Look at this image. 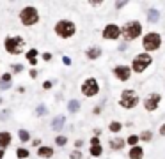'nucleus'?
Segmentation results:
<instances>
[{
	"instance_id": "obj_1",
	"label": "nucleus",
	"mask_w": 165,
	"mask_h": 159,
	"mask_svg": "<svg viewBox=\"0 0 165 159\" xmlns=\"http://www.w3.org/2000/svg\"><path fill=\"white\" fill-rule=\"evenodd\" d=\"M55 32H57V36H59V37L68 39V37H71L75 32H76V27H75L73 21L60 20L57 25H55Z\"/></svg>"
},
{
	"instance_id": "obj_2",
	"label": "nucleus",
	"mask_w": 165,
	"mask_h": 159,
	"mask_svg": "<svg viewBox=\"0 0 165 159\" xmlns=\"http://www.w3.org/2000/svg\"><path fill=\"white\" fill-rule=\"evenodd\" d=\"M140 32H142V27H140V23H139V21H128V23L124 25V30H123L124 39H126V41L137 39V37L140 36Z\"/></svg>"
},
{
	"instance_id": "obj_3",
	"label": "nucleus",
	"mask_w": 165,
	"mask_h": 159,
	"mask_svg": "<svg viewBox=\"0 0 165 159\" xmlns=\"http://www.w3.org/2000/svg\"><path fill=\"white\" fill-rule=\"evenodd\" d=\"M20 20H21V23L23 25H34V23H37V20H39V14H37V11L34 9V7H25L21 13H20Z\"/></svg>"
},
{
	"instance_id": "obj_4",
	"label": "nucleus",
	"mask_w": 165,
	"mask_h": 159,
	"mask_svg": "<svg viewBox=\"0 0 165 159\" xmlns=\"http://www.w3.org/2000/svg\"><path fill=\"white\" fill-rule=\"evenodd\" d=\"M142 44H144V48H146L147 51H154V50H158V48H160V44H162V37H160V34L151 32V34H147L146 37H144Z\"/></svg>"
},
{
	"instance_id": "obj_5",
	"label": "nucleus",
	"mask_w": 165,
	"mask_h": 159,
	"mask_svg": "<svg viewBox=\"0 0 165 159\" xmlns=\"http://www.w3.org/2000/svg\"><path fill=\"white\" fill-rule=\"evenodd\" d=\"M23 46H25V41L21 39V37H7L5 39V50L9 53H13V55L20 53L23 50Z\"/></svg>"
},
{
	"instance_id": "obj_6",
	"label": "nucleus",
	"mask_w": 165,
	"mask_h": 159,
	"mask_svg": "<svg viewBox=\"0 0 165 159\" xmlns=\"http://www.w3.org/2000/svg\"><path fill=\"white\" fill-rule=\"evenodd\" d=\"M137 103H139V97H137V94H135L133 90H124V92L121 94L119 104H121L123 108H133V106H137Z\"/></svg>"
},
{
	"instance_id": "obj_7",
	"label": "nucleus",
	"mask_w": 165,
	"mask_h": 159,
	"mask_svg": "<svg viewBox=\"0 0 165 159\" xmlns=\"http://www.w3.org/2000/svg\"><path fill=\"white\" fill-rule=\"evenodd\" d=\"M153 62V59L149 57V55H146V53H140L137 59L133 60V71L135 73H142L144 69H147V65Z\"/></svg>"
},
{
	"instance_id": "obj_8",
	"label": "nucleus",
	"mask_w": 165,
	"mask_h": 159,
	"mask_svg": "<svg viewBox=\"0 0 165 159\" xmlns=\"http://www.w3.org/2000/svg\"><path fill=\"white\" fill-rule=\"evenodd\" d=\"M82 92H84V96H87V97H92V96H96L98 92H99V87H98V81L96 80H85L84 81V85H82Z\"/></svg>"
},
{
	"instance_id": "obj_9",
	"label": "nucleus",
	"mask_w": 165,
	"mask_h": 159,
	"mask_svg": "<svg viewBox=\"0 0 165 159\" xmlns=\"http://www.w3.org/2000/svg\"><path fill=\"white\" fill-rule=\"evenodd\" d=\"M160 101H162V96H160V94H151V96L144 101V106H146L147 111H154V110L158 108Z\"/></svg>"
},
{
	"instance_id": "obj_10",
	"label": "nucleus",
	"mask_w": 165,
	"mask_h": 159,
	"mask_svg": "<svg viewBox=\"0 0 165 159\" xmlns=\"http://www.w3.org/2000/svg\"><path fill=\"white\" fill-rule=\"evenodd\" d=\"M121 36V30H119V27L117 25H107L105 27V30H103V37L105 39H117Z\"/></svg>"
},
{
	"instance_id": "obj_11",
	"label": "nucleus",
	"mask_w": 165,
	"mask_h": 159,
	"mask_svg": "<svg viewBox=\"0 0 165 159\" xmlns=\"http://www.w3.org/2000/svg\"><path fill=\"white\" fill-rule=\"evenodd\" d=\"M114 73H115V76L119 80H123V81H126L130 78V74H131V69L126 67V65H117L115 69H114Z\"/></svg>"
},
{
	"instance_id": "obj_12",
	"label": "nucleus",
	"mask_w": 165,
	"mask_h": 159,
	"mask_svg": "<svg viewBox=\"0 0 165 159\" xmlns=\"http://www.w3.org/2000/svg\"><path fill=\"white\" fill-rule=\"evenodd\" d=\"M124 143H126V140L112 138V140H110V149H114V150H121V149L124 147Z\"/></svg>"
},
{
	"instance_id": "obj_13",
	"label": "nucleus",
	"mask_w": 165,
	"mask_h": 159,
	"mask_svg": "<svg viewBox=\"0 0 165 159\" xmlns=\"http://www.w3.org/2000/svg\"><path fill=\"white\" fill-rule=\"evenodd\" d=\"M144 156V150L140 149V147H131V150H130V159H142Z\"/></svg>"
},
{
	"instance_id": "obj_14",
	"label": "nucleus",
	"mask_w": 165,
	"mask_h": 159,
	"mask_svg": "<svg viewBox=\"0 0 165 159\" xmlns=\"http://www.w3.org/2000/svg\"><path fill=\"white\" fill-rule=\"evenodd\" d=\"M11 143V133H0V149H5Z\"/></svg>"
},
{
	"instance_id": "obj_15",
	"label": "nucleus",
	"mask_w": 165,
	"mask_h": 159,
	"mask_svg": "<svg viewBox=\"0 0 165 159\" xmlns=\"http://www.w3.org/2000/svg\"><path fill=\"white\" fill-rule=\"evenodd\" d=\"M37 154H39L41 158H52V156H53V149H52V147H41V149L37 150Z\"/></svg>"
},
{
	"instance_id": "obj_16",
	"label": "nucleus",
	"mask_w": 165,
	"mask_h": 159,
	"mask_svg": "<svg viewBox=\"0 0 165 159\" xmlns=\"http://www.w3.org/2000/svg\"><path fill=\"white\" fill-rule=\"evenodd\" d=\"M9 87H11V74L4 73L0 78V88H9Z\"/></svg>"
},
{
	"instance_id": "obj_17",
	"label": "nucleus",
	"mask_w": 165,
	"mask_h": 159,
	"mask_svg": "<svg viewBox=\"0 0 165 159\" xmlns=\"http://www.w3.org/2000/svg\"><path fill=\"white\" fill-rule=\"evenodd\" d=\"M64 122H66V119H64L62 115H59V117H55V119H53V122H52V127H53L55 131H59V129H62Z\"/></svg>"
},
{
	"instance_id": "obj_18",
	"label": "nucleus",
	"mask_w": 165,
	"mask_h": 159,
	"mask_svg": "<svg viewBox=\"0 0 165 159\" xmlns=\"http://www.w3.org/2000/svg\"><path fill=\"white\" fill-rule=\"evenodd\" d=\"M158 20H160V13H158L156 9H151V11H147V21H151V23H156Z\"/></svg>"
},
{
	"instance_id": "obj_19",
	"label": "nucleus",
	"mask_w": 165,
	"mask_h": 159,
	"mask_svg": "<svg viewBox=\"0 0 165 159\" xmlns=\"http://www.w3.org/2000/svg\"><path fill=\"white\" fill-rule=\"evenodd\" d=\"M99 55H101V50L99 48H89L87 50V57L89 59H98Z\"/></svg>"
},
{
	"instance_id": "obj_20",
	"label": "nucleus",
	"mask_w": 165,
	"mask_h": 159,
	"mask_svg": "<svg viewBox=\"0 0 165 159\" xmlns=\"http://www.w3.org/2000/svg\"><path fill=\"white\" fill-rule=\"evenodd\" d=\"M18 136H20V140H21V141H29V140H30V134H29L25 129H20V131H18Z\"/></svg>"
},
{
	"instance_id": "obj_21",
	"label": "nucleus",
	"mask_w": 165,
	"mask_h": 159,
	"mask_svg": "<svg viewBox=\"0 0 165 159\" xmlns=\"http://www.w3.org/2000/svg\"><path fill=\"white\" fill-rule=\"evenodd\" d=\"M68 108H69V111H71V113H75V111H78L80 103H78V101H69V106H68Z\"/></svg>"
},
{
	"instance_id": "obj_22",
	"label": "nucleus",
	"mask_w": 165,
	"mask_h": 159,
	"mask_svg": "<svg viewBox=\"0 0 165 159\" xmlns=\"http://www.w3.org/2000/svg\"><path fill=\"white\" fill-rule=\"evenodd\" d=\"M91 154L94 156V158L101 156V147H99V145H92V147H91Z\"/></svg>"
},
{
	"instance_id": "obj_23",
	"label": "nucleus",
	"mask_w": 165,
	"mask_h": 159,
	"mask_svg": "<svg viewBox=\"0 0 165 159\" xmlns=\"http://www.w3.org/2000/svg\"><path fill=\"white\" fill-rule=\"evenodd\" d=\"M36 55H37L36 50H30V51L27 53V60H29V62H32V64H36Z\"/></svg>"
},
{
	"instance_id": "obj_24",
	"label": "nucleus",
	"mask_w": 165,
	"mask_h": 159,
	"mask_svg": "<svg viewBox=\"0 0 165 159\" xmlns=\"http://www.w3.org/2000/svg\"><path fill=\"white\" fill-rule=\"evenodd\" d=\"M121 127H123V126H121L119 122H112V124H110V131H112V133H119Z\"/></svg>"
},
{
	"instance_id": "obj_25",
	"label": "nucleus",
	"mask_w": 165,
	"mask_h": 159,
	"mask_svg": "<svg viewBox=\"0 0 165 159\" xmlns=\"http://www.w3.org/2000/svg\"><path fill=\"white\" fill-rule=\"evenodd\" d=\"M151 138H153V133L151 131H144L140 134V140H144V141H151Z\"/></svg>"
},
{
	"instance_id": "obj_26",
	"label": "nucleus",
	"mask_w": 165,
	"mask_h": 159,
	"mask_svg": "<svg viewBox=\"0 0 165 159\" xmlns=\"http://www.w3.org/2000/svg\"><path fill=\"white\" fill-rule=\"evenodd\" d=\"M36 113L39 115V117L46 115V106H44V104H39V106H37V111H36Z\"/></svg>"
},
{
	"instance_id": "obj_27",
	"label": "nucleus",
	"mask_w": 165,
	"mask_h": 159,
	"mask_svg": "<svg viewBox=\"0 0 165 159\" xmlns=\"http://www.w3.org/2000/svg\"><path fill=\"white\" fill-rule=\"evenodd\" d=\"M126 141H128V143L131 145V147H135V145H137V141H139V136L131 134V136H128V140H126Z\"/></svg>"
},
{
	"instance_id": "obj_28",
	"label": "nucleus",
	"mask_w": 165,
	"mask_h": 159,
	"mask_svg": "<svg viewBox=\"0 0 165 159\" xmlns=\"http://www.w3.org/2000/svg\"><path fill=\"white\" fill-rule=\"evenodd\" d=\"M66 141H68V140L64 138V136H57V138H55V143H57L59 147H64V145H66Z\"/></svg>"
},
{
	"instance_id": "obj_29",
	"label": "nucleus",
	"mask_w": 165,
	"mask_h": 159,
	"mask_svg": "<svg viewBox=\"0 0 165 159\" xmlns=\"http://www.w3.org/2000/svg\"><path fill=\"white\" fill-rule=\"evenodd\" d=\"M16 154H18V158H29V150H25V149H18L16 150Z\"/></svg>"
},
{
	"instance_id": "obj_30",
	"label": "nucleus",
	"mask_w": 165,
	"mask_h": 159,
	"mask_svg": "<svg viewBox=\"0 0 165 159\" xmlns=\"http://www.w3.org/2000/svg\"><path fill=\"white\" fill-rule=\"evenodd\" d=\"M80 158H82V154H80L78 150H75L73 154H71V159H80Z\"/></svg>"
},
{
	"instance_id": "obj_31",
	"label": "nucleus",
	"mask_w": 165,
	"mask_h": 159,
	"mask_svg": "<svg viewBox=\"0 0 165 159\" xmlns=\"http://www.w3.org/2000/svg\"><path fill=\"white\" fill-rule=\"evenodd\" d=\"M21 69H23V67H21V65H18V64H14V65H13V71H14V73H20Z\"/></svg>"
},
{
	"instance_id": "obj_32",
	"label": "nucleus",
	"mask_w": 165,
	"mask_h": 159,
	"mask_svg": "<svg viewBox=\"0 0 165 159\" xmlns=\"http://www.w3.org/2000/svg\"><path fill=\"white\" fill-rule=\"evenodd\" d=\"M124 5H126V2H117V4H115L117 9H121V7H124Z\"/></svg>"
},
{
	"instance_id": "obj_33",
	"label": "nucleus",
	"mask_w": 165,
	"mask_h": 159,
	"mask_svg": "<svg viewBox=\"0 0 165 159\" xmlns=\"http://www.w3.org/2000/svg\"><path fill=\"white\" fill-rule=\"evenodd\" d=\"M43 59H44V60H50V59H52V53H48V51H46V53L43 55Z\"/></svg>"
},
{
	"instance_id": "obj_34",
	"label": "nucleus",
	"mask_w": 165,
	"mask_h": 159,
	"mask_svg": "<svg viewBox=\"0 0 165 159\" xmlns=\"http://www.w3.org/2000/svg\"><path fill=\"white\" fill-rule=\"evenodd\" d=\"M91 145H99V140H98V138H92L91 140Z\"/></svg>"
},
{
	"instance_id": "obj_35",
	"label": "nucleus",
	"mask_w": 165,
	"mask_h": 159,
	"mask_svg": "<svg viewBox=\"0 0 165 159\" xmlns=\"http://www.w3.org/2000/svg\"><path fill=\"white\" fill-rule=\"evenodd\" d=\"M160 134H162V136H165V124L162 126V129H160Z\"/></svg>"
},
{
	"instance_id": "obj_36",
	"label": "nucleus",
	"mask_w": 165,
	"mask_h": 159,
	"mask_svg": "<svg viewBox=\"0 0 165 159\" xmlns=\"http://www.w3.org/2000/svg\"><path fill=\"white\" fill-rule=\"evenodd\" d=\"M4 158V150H2V149H0V159Z\"/></svg>"
},
{
	"instance_id": "obj_37",
	"label": "nucleus",
	"mask_w": 165,
	"mask_h": 159,
	"mask_svg": "<svg viewBox=\"0 0 165 159\" xmlns=\"http://www.w3.org/2000/svg\"><path fill=\"white\" fill-rule=\"evenodd\" d=\"M0 103H2V99H0Z\"/></svg>"
}]
</instances>
